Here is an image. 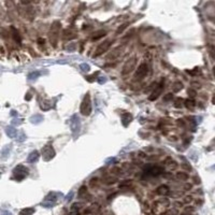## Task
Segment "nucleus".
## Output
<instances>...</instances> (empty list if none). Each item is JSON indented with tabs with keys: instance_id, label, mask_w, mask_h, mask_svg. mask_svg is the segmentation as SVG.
Wrapping results in <instances>:
<instances>
[{
	"instance_id": "7c9ffc66",
	"label": "nucleus",
	"mask_w": 215,
	"mask_h": 215,
	"mask_svg": "<svg viewBox=\"0 0 215 215\" xmlns=\"http://www.w3.org/2000/svg\"><path fill=\"white\" fill-rule=\"evenodd\" d=\"M69 215H80L79 211H71L70 213H69Z\"/></svg>"
},
{
	"instance_id": "393cba45",
	"label": "nucleus",
	"mask_w": 215,
	"mask_h": 215,
	"mask_svg": "<svg viewBox=\"0 0 215 215\" xmlns=\"http://www.w3.org/2000/svg\"><path fill=\"white\" fill-rule=\"evenodd\" d=\"M83 194H86V188H85V186H82V187L80 188L79 195H80V196H82Z\"/></svg>"
},
{
	"instance_id": "4468645a",
	"label": "nucleus",
	"mask_w": 215,
	"mask_h": 215,
	"mask_svg": "<svg viewBox=\"0 0 215 215\" xmlns=\"http://www.w3.org/2000/svg\"><path fill=\"white\" fill-rule=\"evenodd\" d=\"M131 119H132V116H131V114H129V113H124L123 116H122V123H123V125H124L125 127H127L129 125Z\"/></svg>"
},
{
	"instance_id": "f3484780",
	"label": "nucleus",
	"mask_w": 215,
	"mask_h": 215,
	"mask_svg": "<svg viewBox=\"0 0 215 215\" xmlns=\"http://www.w3.org/2000/svg\"><path fill=\"white\" fill-rule=\"evenodd\" d=\"M11 30L13 31V37H14V40L17 43H21V37H20V33H17V30L15 29L14 27H11Z\"/></svg>"
},
{
	"instance_id": "aec40b11",
	"label": "nucleus",
	"mask_w": 215,
	"mask_h": 215,
	"mask_svg": "<svg viewBox=\"0 0 215 215\" xmlns=\"http://www.w3.org/2000/svg\"><path fill=\"white\" fill-rule=\"evenodd\" d=\"M177 179L181 181H186L187 179H188V175L186 173H183V172H181V173H177Z\"/></svg>"
},
{
	"instance_id": "bb28decb",
	"label": "nucleus",
	"mask_w": 215,
	"mask_h": 215,
	"mask_svg": "<svg viewBox=\"0 0 215 215\" xmlns=\"http://www.w3.org/2000/svg\"><path fill=\"white\" fill-rule=\"evenodd\" d=\"M190 201H192V197H188V196H187V197H185V199L183 200V202H184V203H189Z\"/></svg>"
},
{
	"instance_id": "9d476101",
	"label": "nucleus",
	"mask_w": 215,
	"mask_h": 215,
	"mask_svg": "<svg viewBox=\"0 0 215 215\" xmlns=\"http://www.w3.org/2000/svg\"><path fill=\"white\" fill-rule=\"evenodd\" d=\"M145 173L153 175V177H157L159 174L164 173V168L159 167V166H155V167H148L147 170H145Z\"/></svg>"
},
{
	"instance_id": "39448f33",
	"label": "nucleus",
	"mask_w": 215,
	"mask_h": 215,
	"mask_svg": "<svg viewBox=\"0 0 215 215\" xmlns=\"http://www.w3.org/2000/svg\"><path fill=\"white\" fill-rule=\"evenodd\" d=\"M111 44H112V42L110 41V40H106V41H104L103 43H100V45L96 49V52H95V54H94V57H98V56H100V55H102L103 53H106V51L110 49Z\"/></svg>"
},
{
	"instance_id": "6ab92c4d",
	"label": "nucleus",
	"mask_w": 215,
	"mask_h": 215,
	"mask_svg": "<svg viewBox=\"0 0 215 215\" xmlns=\"http://www.w3.org/2000/svg\"><path fill=\"white\" fill-rule=\"evenodd\" d=\"M183 88V84L181 82H175L173 85V91L174 93H177V91L180 90V89Z\"/></svg>"
},
{
	"instance_id": "20e7f679",
	"label": "nucleus",
	"mask_w": 215,
	"mask_h": 215,
	"mask_svg": "<svg viewBox=\"0 0 215 215\" xmlns=\"http://www.w3.org/2000/svg\"><path fill=\"white\" fill-rule=\"evenodd\" d=\"M136 65H137L136 57H132V58H130L129 60H127L126 64H125L124 67H123L122 74H123V75H127V74H129L130 72H132L133 69L136 68Z\"/></svg>"
},
{
	"instance_id": "a211bd4d",
	"label": "nucleus",
	"mask_w": 215,
	"mask_h": 215,
	"mask_svg": "<svg viewBox=\"0 0 215 215\" xmlns=\"http://www.w3.org/2000/svg\"><path fill=\"white\" fill-rule=\"evenodd\" d=\"M39 75H40V72L39 71H33L28 74V80H35L38 79Z\"/></svg>"
},
{
	"instance_id": "c9c22d12",
	"label": "nucleus",
	"mask_w": 215,
	"mask_h": 215,
	"mask_svg": "<svg viewBox=\"0 0 215 215\" xmlns=\"http://www.w3.org/2000/svg\"><path fill=\"white\" fill-rule=\"evenodd\" d=\"M11 114H12V115H16V112H15V111H12Z\"/></svg>"
},
{
	"instance_id": "72a5a7b5",
	"label": "nucleus",
	"mask_w": 215,
	"mask_h": 215,
	"mask_svg": "<svg viewBox=\"0 0 215 215\" xmlns=\"http://www.w3.org/2000/svg\"><path fill=\"white\" fill-rule=\"evenodd\" d=\"M38 42H39V44H44V39H38Z\"/></svg>"
},
{
	"instance_id": "c85d7f7f",
	"label": "nucleus",
	"mask_w": 215,
	"mask_h": 215,
	"mask_svg": "<svg viewBox=\"0 0 215 215\" xmlns=\"http://www.w3.org/2000/svg\"><path fill=\"white\" fill-rule=\"evenodd\" d=\"M171 98H172V94H168L165 98H164V100H165V101H168L169 99H171Z\"/></svg>"
},
{
	"instance_id": "5701e85b",
	"label": "nucleus",
	"mask_w": 215,
	"mask_h": 215,
	"mask_svg": "<svg viewBox=\"0 0 215 215\" xmlns=\"http://www.w3.org/2000/svg\"><path fill=\"white\" fill-rule=\"evenodd\" d=\"M183 99L182 98H177V100H175V104H174V106H175V108H181V106H182V102H183Z\"/></svg>"
},
{
	"instance_id": "473e14b6",
	"label": "nucleus",
	"mask_w": 215,
	"mask_h": 215,
	"mask_svg": "<svg viewBox=\"0 0 215 215\" xmlns=\"http://www.w3.org/2000/svg\"><path fill=\"white\" fill-rule=\"evenodd\" d=\"M25 138H26V137H25V135H23V133H22L21 137H20V139H18V141H24V140H25Z\"/></svg>"
},
{
	"instance_id": "f03ea898",
	"label": "nucleus",
	"mask_w": 215,
	"mask_h": 215,
	"mask_svg": "<svg viewBox=\"0 0 215 215\" xmlns=\"http://www.w3.org/2000/svg\"><path fill=\"white\" fill-rule=\"evenodd\" d=\"M28 173H29L28 168H26V167L23 165L16 166L14 168V170H13V175H14V177L17 181H21V180H23V179H25V177L28 175Z\"/></svg>"
},
{
	"instance_id": "2f4dec72",
	"label": "nucleus",
	"mask_w": 215,
	"mask_h": 215,
	"mask_svg": "<svg viewBox=\"0 0 215 215\" xmlns=\"http://www.w3.org/2000/svg\"><path fill=\"white\" fill-rule=\"evenodd\" d=\"M72 196H73V193L71 192V193H70V196H69V195H68V197H67V199H66V200H67V201H70L71 199H72Z\"/></svg>"
},
{
	"instance_id": "2eb2a0df",
	"label": "nucleus",
	"mask_w": 215,
	"mask_h": 215,
	"mask_svg": "<svg viewBox=\"0 0 215 215\" xmlns=\"http://www.w3.org/2000/svg\"><path fill=\"white\" fill-rule=\"evenodd\" d=\"M42 121H43V116L40 114H35L30 117V122H31L33 124H40Z\"/></svg>"
},
{
	"instance_id": "9b49d317",
	"label": "nucleus",
	"mask_w": 215,
	"mask_h": 215,
	"mask_svg": "<svg viewBox=\"0 0 215 215\" xmlns=\"http://www.w3.org/2000/svg\"><path fill=\"white\" fill-rule=\"evenodd\" d=\"M39 157H40V154H39L38 151H33V152H31V153L28 155V158H27V160H28V162H31V164H33V162L38 161Z\"/></svg>"
},
{
	"instance_id": "f8f14e48",
	"label": "nucleus",
	"mask_w": 215,
	"mask_h": 215,
	"mask_svg": "<svg viewBox=\"0 0 215 215\" xmlns=\"http://www.w3.org/2000/svg\"><path fill=\"white\" fill-rule=\"evenodd\" d=\"M169 193H170V189H169L168 186H166V185L159 186L158 188L156 189V194L160 195V196H167Z\"/></svg>"
},
{
	"instance_id": "1a4fd4ad",
	"label": "nucleus",
	"mask_w": 215,
	"mask_h": 215,
	"mask_svg": "<svg viewBox=\"0 0 215 215\" xmlns=\"http://www.w3.org/2000/svg\"><path fill=\"white\" fill-rule=\"evenodd\" d=\"M148 73V66L147 64L143 62L141 65L139 66L138 69H137V72H136V79L137 80H141L143 77H145Z\"/></svg>"
},
{
	"instance_id": "7ed1b4c3",
	"label": "nucleus",
	"mask_w": 215,
	"mask_h": 215,
	"mask_svg": "<svg viewBox=\"0 0 215 215\" xmlns=\"http://www.w3.org/2000/svg\"><path fill=\"white\" fill-rule=\"evenodd\" d=\"M69 125H70V129L73 135H77L81 129V121H80L79 116L77 114H74L71 116L69 119Z\"/></svg>"
},
{
	"instance_id": "b1692460",
	"label": "nucleus",
	"mask_w": 215,
	"mask_h": 215,
	"mask_svg": "<svg viewBox=\"0 0 215 215\" xmlns=\"http://www.w3.org/2000/svg\"><path fill=\"white\" fill-rule=\"evenodd\" d=\"M186 106H187V108H194L195 102L193 100H187L186 101Z\"/></svg>"
},
{
	"instance_id": "6e6552de",
	"label": "nucleus",
	"mask_w": 215,
	"mask_h": 215,
	"mask_svg": "<svg viewBox=\"0 0 215 215\" xmlns=\"http://www.w3.org/2000/svg\"><path fill=\"white\" fill-rule=\"evenodd\" d=\"M59 26H60L59 22H55V23L53 24L52 28H51V42H52L54 45H56L57 39H58Z\"/></svg>"
},
{
	"instance_id": "0eeeda50",
	"label": "nucleus",
	"mask_w": 215,
	"mask_h": 215,
	"mask_svg": "<svg viewBox=\"0 0 215 215\" xmlns=\"http://www.w3.org/2000/svg\"><path fill=\"white\" fill-rule=\"evenodd\" d=\"M42 156H43V159L45 161H49L51 159L55 156V151H54L53 146L51 145H46L42 148Z\"/></svg>"
},
{
	"instance_id": "ddd939ff",
	"label": "nucleus",
	"mask_w": 215,
	"mask_h": 215,
	"mask_svg": "<svg viewBox=\"0 0 215 215\" xmlns=\"http://www.w3.org/2000/svg\"><path fill=\"white\" fill-rule=\"evenodd\" d=\"M6 133L10 138H16V136H17V130L15 129L13 126H8L6 128Z\"/></svg>"
},
{
	"instance_id": "4be33fe9",
	"label": "nucleus",
	"mask_w": 215,
	"mask_h": 215,
	"mask_svg": "<svg viewBox=\"0 0 215 215\" xmlns=\"http://www.w3.org/2000/svg\"><path fill=\"white\" fill-rule=\"evenodd\" d=\"M103 35H106V31H103V30H101V31L97 33V35H94V38H93V40H98V39L102 38Z\"/></svg>"
},
{
	"instance_id": "a878e982",
	"label": "nucleus",
	"mask_w": 215,
	"mask_h": 215,
	"mask_svg": "<svg viewBox=\"0 0 215 215\" xmlns=\"http://www.w3.org/2000/svg\"><path fill=\"white\" fill-rule=\"evenodd\" d=\"M126 27H127V24H125V25H123V26H122V27H119V28H118V29L116 30V33H123V30H124L125 28H126Z\"/></svg>"
},
{
	"instance_id": "f704fd0d",
	"label": "nucleus",
	"mask_w": 215,
	"mask_h": 215,
	"mask_svg": "<svg viewBox=\"0 0 215 215\" xmlns=\"http://www.w3.org/2000/svg\"><path fill=\"white\" fill-rule=\"evenodd\" d=\"M25 99H26V100H30V99H31V95H30L29 93H28V94L26 95V97H25Z\"/></svg>"
},
{
	"instance_id": "c756f323",
	"label": "nucleus",
	"mask_w": 215,
	"mask_h": 215,
	"mask_svg": "<svg viewBox=\"0 0 215 215\" xmlns=\"http://www.w3.org/2000/svg\"><path fill=\"white\" fill-rule=\"evenodd\" d=\"M184 188H185L186 190H189V189L192 188V184H186V185L184 186Z\"/></svg>"
},
{
	"instance_id": "cd10ccee",
	"label": "nucleus",
	"mask_w": 215,
	"mask_h": 215,
	"mask_svg": "<svg viewBox=\"0 0 215 215\" xmlns=\"http://www.w3.org/2000/svg\"><path fill=\"white\" fill-rule=\"evenodd\" d=\"M188 94L190 95V97H195V96H196V90H194V89H189Z\"/></svg>"
},
{
	"instance_id": "dca6fc26",
	"label": "nucleus",
	"mask_w": 215,
	"mask_h": 215,
	"mask_svg": "<svg viewBox=\"0 0 215 215\" xmlns=\"http://www.w3.org/2000/svg\"><path fill=\"white\" fill-rule=\"evenodd\" d=\"M35 213V209L33 208H26V209H23L20 212V215H33Z\"/></svg>"
},
{
	"instance_id": "f257e3e1",
	"label": "nucleus",
	"mask_w": 215,
	"mask_h": 215,
	"mask_svg": "<svg viewBox=\"0 0 215 215\" xmlns=\"http://www.w3.org/2000/svg\"><path fill=\"white\" fill-rule=\"evenodd\" d=\"M91 101H90V96H89V94L87 93L86 94V96L84 97V99H83L82 101V104H81V109H80V111H81V113H82V115H84V116H89V115L91 114Z\"/></svg>"
},
{
	"instance_id": "412c9836",
	"label": "nucleus",
	"mask_w": 215,
	"mask_h": 215,
	"mask_svg": "<svg viewBox=\"0 0 215 215\" xmlns=\"http://www.w3.org/2000/svg\"><path fill=\"white\" fill-rule=\"evenodd\" d=\"M80 68H81V70L83 72H89V70H90V67L87 64H82V65L80 66Z\"/></svg>"
},
{
	"instance_id": "423d86ee",
	"label": "nucleus",
	"mask_w": 215,
	"mask_h": 215,
	"mask_svg": "<svg viewBox=\"0 0 215 215\" xmlns=\"http://www.w3.org/2000/svg\"><path fill=\"white\" fill-rule=\"evenodd\" d=\"M164 86H165V80H161L160 81V83H159L158 85H157V87L153 90V93H152V95H151L150 97H148V99H150L151 101H154L156 100L157 98L161 95L162 90H164Z\"/></svg>"
}]
</instances>
